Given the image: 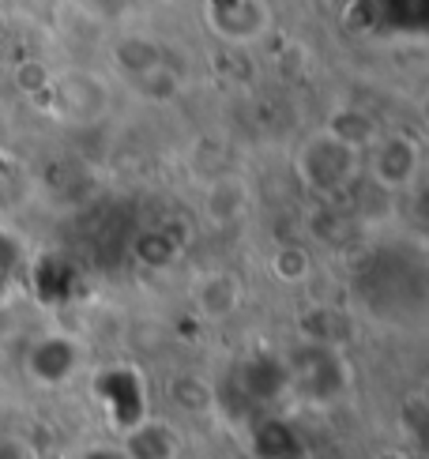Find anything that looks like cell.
<instances>
[{"instance_id":"obj_2","label":"cell","mask_w":429,"mask_h":459,"mask_svg":"<svg viewBox=\"0 0 429 459\" xmlns=\"http://www.w3.org/2000/svg\"><path fill=\"white\" fill-rule=\"evenodd\" d=\"M286 373H290V388H302V395H309L313 403H331V399L346 392V366L336 347L309 342L298 354V361L286 366Z\"/></svg>"},{"instance_id":"obj_13","label":"cell","mask_w":429,"mask_h":459,"mask_svg":"<svg viewBox=\"0 0 429 459\" xmlns=\"http://www.w3.org/2000/svg\"><path fill=\"white\" fill-rule=\"evenodd\" d=\"M12 275V245L0 238V279H8Z\"/></svg>"},{"instance_id":"obj_6","label":"cell","mask_w":429,"mask_h":459,"mask_svg":"<svg viewBox=\"0 0 429 459\" xmlns=\"http://www.w3.org/2000/svg\"><path fill=\"white\" fill-rule=\"evenodd\" d=\"M125 459H178L181 455V437L170 422H154L144 418L140 426H132L121 441Z\"/></svg>"},{"instance_id":"obj_7","label":"cell","mask_w":429,"mask_h":459,"mask_svg":"<svg viewBox=\"0 0 429 459\" xmlns=\"http://www.w3.org/2000/svg\"><path fill=\"white\" fill-rule=\"evenodd\" d=\"M369 12V27H381L388 34H407L415 38L425 30L429 0H358Z\"/></svg>"},{"instance_id":"obj_1","label":"cell","mask_w":429,"mask_h":459,"mask_svg":"<svg viewBox=\"0 0 429 459\" xmlns=\"http://www.w3.org/2000/svg\"><path fill=\"white\" fill-rule=\"evenodd\" d=\"M94 399H99V407L106 411L109 426L121 429V433H128L132 426H140L147 418L144 377L128 366H113V369H102L94 377Z\"/></svg>"},{"instance_id":"obj_12","label":"cell","mask_w":429,"mask_h":459,"mask_svg":"<svg viewBox=\"0 0 429 459\" xmlns=\"http://www.w3.org/2000/svg\"><path fill=\"white\" fill-rule=\"evenodd\" d=\"M309 253H302V248H283V253H276V260H271V272H276L283 282H302L309 275Z\"/></svg>"},{"instance_id":"obj_9","label":"cell","mask_w":429,"mask_h":459,"mask_svg":"<svg viewBox=\"0 0 429 459\" xmlns=\"http://www.w3.org/2000/svg\"><path fill=\"white\" fill-rule=\"evenodd\" d=\"M252 452L260 459H298L302 441L283 418H264V422H257V429H252Z\"/></svg>"},{"instance_id":"obj_14","label":"cell","mask_w":429,"mask_h":459,"mask_svg":"<svg viewBox=\"0 0 429 459\" xmlns=\"http://www.w3.org/2000/svg\"><path fill=\"white\" fill-rule=\"evenodd\" d=\"M80 459H125V455H121V448H91V452L80 455Z\"/></svg>"},{"instance_id":"obj_8","label":"cell","mask_w":429,"mask_h":459,"mask_svg":"<svg viewBox=\"0 0 429 459\" xmlns=\"http://www.w3.org/2000/svg\"><path fill=\"white\" fill-rule=\"evenodd\" d=\"M238 385H241L245 399H252V403H271V399L290 388V373H286L283 361L267 358V354H257V358H249L241 366Z\"/></svg>"},{"instance_id":"obj_10","label":"cell","mask_w":429,"mask_h":459,"mask_svg":"<svg viewBox=\"0 0 429 459\" xmlns=\"http://www.w3.org/2000/svg\"><path fill=\"white\" fill-rule=\"evenodd\" d=\"M197 301H200V313H204V316L226 320L230 313H238V305H241V286H238V279H230V275H211V279H204Z\"/></svg>"},{"instance_id":"obj_4","label":"cell","mask_w":429,"mask_h":459,"mask_svg":"<svg viewBox=\"0 0 429 459\" xmlns=\"http://www.w3.org/2000/svg\"><path fill=\"white\" fill-rule=\"evenodd\" d=\"M418 147L407 136H377L369 143V174L384 188H407L418 174Z\"/></svg>"},{"instance_id":"obj_5","label":"cell","mask_w":429,"mask_h":459,"mask_svg":"<svg viewBox=\"0 0 429 459\" xmlns=\"http://www.w3.org/2000/svg\"><path fill=\"white\" fill-rule=\"evenodd\" d=\"M75 369H80V342L68 335H46L27 351V373L46 388H61Z\"/></svg>"},{"instance_id":"obj_3","label":"cell","mask_w":429,"mask_h":459,"mask_svg":"<svg viewBox=\"0 0 429 459\" xmlns=\"http://www.w3.org/2000/svg\"><path fill=\"white\" fill-rule=\"evenodd\" d=\"M355 162H358V151H350L339 140H331L328 132H320V136H313L302 147L298 174L313 193H339L346 178L355 174Z\"/></svg>"},{"instance_id":"obj_11","label":"cell","mask_w":429,"mask_h":459,"mask_svg":"<svg viewBox=\"0 0 429 459\" xmlns=\"http://www.w3.org/2000/svg\"><path fill=\"white\" fill-rule=\"evenodd\" d=\"M328 136L339 140L343 147H350V151H358V155H362V151L377 140V125H373V117H369V113H362V109H339L336 117H331Z\"/></svg>"}]
</instances>
